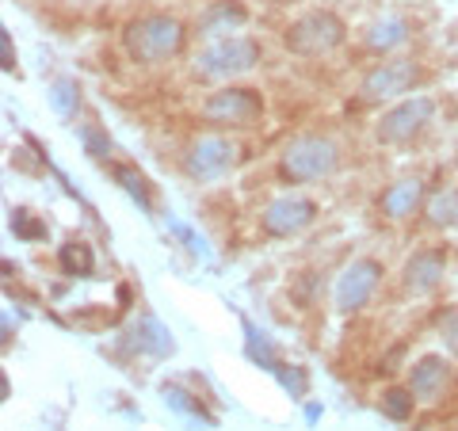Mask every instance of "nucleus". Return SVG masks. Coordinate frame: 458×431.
Wrapping results in <instances>:
<instances>
[{
  "label": "nucleus",
  "mask_w": 458,
  "mask_h": 431,
  "mask_svg": "<svg viewBox=\"0 0 458 431\" xmlns=\"http://www.w3.org/2000/svg\"><path fill=\"white\" fill-rule=\"evenodd\" d=\"M183 42H188V31L172 16H141L123 31V46L138 65L168 62V57H176L183 50Z\"/></svg>",
  "instance_id": "obj_1"
},
{
  "label": "nucleus",
  "mask_w": 458,
  "mask_h": 431,
  "mask_svg": "<svg viewBox=\"0 0 458 431\" xmlns=\"http://www.w3.org/2000/svg\"><path fill=\"white\" fill-rule=\"evenodd\" d=\"M336 165H340V149L333 146V141L318 138V134H302L283 149L279 176L286 183H318L325 176H333Z\"/></svg>",
  "instance_id": "obj_2"
},
{
  "label": "nucleus",
  "mask_w": 458,
  "mask_h": 431,
  "mask_svg": "<svg viewBox=\"0 0 458 431\" xmlns=\"http://www.w3.org/2000/svg\"><path fill=\"white\" fill-rule=\"evenodd\" d=\"M348 38V27L336 12L328 8H318V12H306V16H298L291 27H286V50L298 54V57H321V54H333L340 42Z\"/></svg>",
  "instance_id": "obj_3"
},
{
  "label": "nucleus",
  "mask_w": 458,
  "mask_h": 431,
  "mask_svg": "<svg viewBox=\"0 0 458 431\" xmlns=\"http://www.w3.org/2000/svg\"><path fill=\"white\" fill-rule=\"evenodd\" d=\"M256 62H260V42L245 35H225L195 57V73L207 80H225L249 73V69H256Z\"/></svg>",
  "instance_id": "obj_4"
},
{
  "label": "nucleus",
  "mask_w": 458,
  "mask_h": 431,
  "mask_svg": "<svg viewBox=\"0 0 458 431\" xmlns=\"http://www.w3.org/2000/svg\"><path fill=\"white\" fill-rule=\"evenodd\" d=\"M264 114V99L252 89H218L207 96L203 104V123L210 126H233V131H245L256 126Z\"/></svg>",
  "instance_id": "obj_5"
},
{
  "label": "nucleus",
  "mask_w": 458,
  "mask_h": 431,
  "mask_svg": "<svg viewBox=\"0 0 458 431\" xmlns=\"http://www.w3.org/2000/svg\"><path fill=\"white\" fill-rule=\"evenodd\" d=\"M436 114V99L432 96H412V99H401L397 107H390L378 123V141L382 146H405L412 141Z\"/></svg>",
  "instance_id": "obj_6"
},
{
  "label": "nucleus",
  "mask_w": 458,
  "mask_h": 431,
  "mask_svg": "<svg viewBox=\"0 0 458 431\" xmlns=\"http://www.w3.org/2000/svg\"><path fill=\"white\" fill-rule=\"evenodd\" d=\"M313 218H318V203L306 195H279L271 199V203L264 207L260 214V225L267 237H294L302 233V229L313 225Z\"/></svg>",
  "instance_id": "obj_7"
},
{
  "label": "nucleus",
  "mask_w": 458,
  "mask_h": 431,
  "mask_svg": "<svg viewBox=\"0 0 458 431\" xmlns=\"http://www.w3.org/2000/svg\"><path fill=\"white\" fill-rule=\"evenodd\" d=\"M417 80H420V65L409 62V57H394V62H382L370 69L360 84V92L363 99H397L417 89Z\"/></svg>",
  "instance_id": "obj_8"
},
{
  "label": "nucleus",
  "mask_w": 458,
  "mask_h": 431,
  "mask_svg": "<svg viewBox=\"0 0 458 431\" xmlns=\"http://www.w3.org/2000/svg\"><path fill=\"white\" fill-rule=\"evenodd\" d=\"M378 275H382V264L378 260H352L348 267L340 271V279L333 286V301L340 313H355L363 309L370 294H375L378 286Z\"/></svg>",
  "instance_id": "obj_9"
},
{
  "label": "nucleus",
  "mask_w": 458,
  "mask_h": 431,
  "mask_svg": "<svg viewBox=\"0 0 458 431\" xmlns=\"http://www.w3.org/2000/svg\"><path fill=\"white\" fill-rule=\"evenodd\" d=\"M233 146L225 138H199L191 141V149L183 153V176L195 180V183H207V180H218L233 168Z\"/></svg>",
  "instance_id": "obj_10"
},
{
  "label": "nucleus",
  "mask_w": 458,
  "mask_h": 431,
  "mask_svg": "<svg viewBox=\"0 0 458 431\" xmlns=\"http://www.w3.org/2000/svg\"><path fill=\"white\" fill-rule=\"evenodd\" d=\"M443 267H447V252L443 249H424L405 264V271H401V286H405L409 294L436 291V286L443 283Z\"/></svg>",
  "instance_id": "obj_11"
},
{
  "label": "nucleus",
  "mask_w": 458,
  "mask_h": 431,
  "mask_svg": "<svg viewBox=\"0 0 458 431\" xmlns=\"http://www.w3.org/2000/svg\"><path fill=\"white\" fill-rule=\"evenodd\" d=\"M447 382H451V363L447 359H439V355H424L417 367H412V375H409V390L417 401H439L443 390H447Z\"/></svg>",
  "instance_id": "obj_12"
},
{
  "label": "nucleus",
  "mask_w": 458,
  "mask_h": 431,
  "mask_svg": "<svg viewBox=\"0 0 458 431\" xmlns=\"http://www.w3.org/2000/svg\"><path fill=\"white\" fill-rule=\"evenodd\" d=\"M420 203H424V183L420 180H397L382 191L378 210H382V218L401 222V218H412V214L420 210Z\"/></svg>",
  "instance_id": "obj_13"
},
{
  "label": "nucleus",
  "mask_w": 458,
  "mask_h": 431,
  "mask_svg": "<svg viewBox=\"0 0 458 431\" xmlns=\"http://www.w3.org/2000/svg\"><path fill=\"white\" fill-rule=\"evenodd\" d=\"M245 20H249L245 4H237V0H218V4H210L203 16H199V31L203 35L237 31V27H245Z\"/></svg>",
  "instance_id": "obj_14"
},
{
  "label": "nucleus",
  "mask_w": 458,
  "mask_h": 431,
  "mask_svg": "<svg viewBox=\"0 0 458 431\" xmlns=\"http://www.w3.org/2000/svg\"><path fill=\"white\" fill-rule=\"evenodd\" d=\"M409 38V20H401V16H382L367 27V50H375V54H386V50H397L401 42Z\"/></svg>",
  "instance_id": "obj_15"
},
{
  "label": "nucleus",
  "mask_w": 458,
  "mask_h": 431,
  "mask_svg": "<svg viewBox=\"0 0 458 431\" xmlns=\"http://www.w3.org/2000/svg\"><path fill=\"white\" fill-rule=\"evenodd\" d=\"M424 218H428V225H436V229H458V191L454 188H439L424 203Z\"/></svg>",
  "instance_id": "obj_16"
},
{
  "label": "nucleus",
  "mask_w": 458,
  "mask_h": 431,
  "mask_svg": "<svg viewBox=\"0 0 458 431\" xmlns=\"http://www.w3.org/2000/svg\"><path fill=\"white\" fill-rule=\"evenodd\" d=\"M50 107L57 111V119H73L77 107H81V84L73 77H57L50 84Z\"/></svg>",
  "instance_id": "obj_17"
},
{
  "label": "nucleus",
  "mask_w": 458,
  "mask_h": 431,
  "mask_svg": "<svg viewBox=\"0 0 458 431\" xmlns=\"http://www.w3.org/2000/svg\"><path fill=\"white\" fill-rule=\"evenodd\" d=\"M111 176L119 180V188H123L126 195H131V199H134V203H138L141 210H149V207H153V191H149V180L141 176L138 168H131V165H114V168H111Z\"/></svg>",
  "instance_id": "obj_18"
},
{
  "label": "nucleus",
  "mask_w": 458,
  "mask_h": 431,
  "mask_svg": "<svg viewBox=\"0 0 458 431\" xmlns=\"http://www.w3.org/2000/svg\"><path fill=\"white\" fill-rule=\"evenodd\" d=\"M57 264H62L65 275H92L96 256H92V249L84 241H69V244L57 249Z\"/></svg>",
  "instance_id": "obj_19"
},
{
  "label": "nucleus",
  "mask_w": 458,
  "mask_h": 431,
  "mask_svg": "<svg viewBox=\"0 0 458 431\" xmlns=\"http://www.w3.org/2000/svg\"><path fill=\"white\" fill-rule=\"evenodd\" d=\"M165 401H168V405L176 409V412L195 416V420H203L207 427H214V416H207V412H203V405H199V401H191L188 393L180 390V385H165Z\"/></svg>",
  "instance_id": "obj_20"
},
{
  "label": "nucleus",
  "mask_w": 458,
  "mask_h": 431,
  "mask_svg": "<svg viewBox=\"0 0 458 431\" xmlns=\"http://www.w3.org/2000/svg\"><path fill=\"white\" fill-rule=\"evenodd\" d=\"M382 412L390 420H409L412 416V390H386L382 393Z\"/></svg>",
  "instance_id": "obj_21"
},
{
  "label": "nucleus",
  "mask_w": 458,
  "mask_h": 431,
  "mask_svg": "<svg viewBox=\"0 0 458 431\" xmlns=\"http://www.w3.org/2000/svg\"><path fill=\"white\" fill-rule=\"evenodd\" d=\"M138 336H141V343H146L149 351H157V355H168V351H172V340H168V333H165V328L157 325L153 317H146V321L138 325Z\"/></svg>",
  "instance_id": "obj_22"
},
{
  "label": "nucleus",
  "mask_w": 458,
  "mask_h": 431,
  "mask_svg": "<svg viewBox=\"0 0 458 431\" xmlns=\"http://www.w3.org/2000/svg\"><path fill=\"white\" fill-rule=\"evenodd\" d=\"M12 233L23 241H35V237H47V225L35 222L31 210H12Z\"/></svg>",
  "instance_id": "obj_23"
},
{
  "label": "nucleus",
  "mask_w": 458,
  "mask_h": 431,
  "mask_svg": "<svg viewBox=\"0 0 458 431\" xmlns=\"http://www.w3.org/2000/svg\"><path fill=\"white\" fill-rule=\"evenodd\" d=\"M276 375H279V382L291 390L294 397H306V385H310V378H306V370L302 367H276Z\"/></svg>",
  "instance_id": "obj_24"
},
{
  "label": "nucleus",
  "mask_w": 458,
  "mask_h": 431,
  "mask_svg": "<svg viewBox=\"0 0 458 431\" xmlns=\"http://www.w3.org/2000/svg\"><path fill=\"white\" fill-rule=\"evenodd\" d=\"M81 138H84V149H89L92 156H107V149H111V141H107L104 134H99V131H96V126H89V131H84Z\"/></svg>",
  "instance_id": "obj_25"
},
{
  "label": "nucleus",
  "mask_w": 458,
  "mask_h": 431,
  "mask_svg": "<svg viewBox=\"0 0 458 431\" xmlns=\"http://www.w3.org/2000/svg\"><path fill=\"white\" fill-rule=\"evenodd\" d=\"M0 69L12 73L16 69V50H12V31H0Z\"/></svg>",
  "instance_id": "obj_26"
},
{
  "label": "nucleus",
  "mask_w": 458,
  "mask_h": 431,
  "mask_svg": "<svg viewBox=\"0 0 458 431\" xmlns=\"http://www.w3.org/2000/svg\"><path fill=\"white\" fill-rule=\"evenodd\" d=\"M443 340H447L451 355L458 359V313H447V321H443Z\"/></svg>",
  "instance_id": "obj_27"
}]
</instances>
